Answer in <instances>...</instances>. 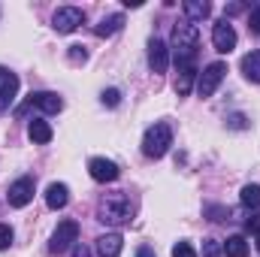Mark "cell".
Masks as SVG:
<instances>
[{"mask_svg":"<svg viewBox=\"0 0 260 257\" xmlns=\"http://www.w3.org/2000/svg\"><path fill=\"white\" fill-rule=\"evenodd\" d=\"M133 218V203L127 194H106L97 206V221L109 224V227H124Z\"/></svg>","mask_w":260,"mask_h":257,"instance_id":"6da1fadb","label":"cell"},{"mask_svg":"<svg viewBox=\"0 0 260 257\" xmlns=\"http://www.w3.org/2000/svg\"><path fill=\"white\" fill-rule=\"evenodd\" d=\"M182 9H185L188 21H203V18H209V12H212V6H209L206 0H185Z\"/></svg>","mask_w":260,"mask_h":257,"instance_id":"e0dca14e","label":"cell"},{"mask_svg":"<svg viewBox=\"0 0 260 257\" xmlns=\"http://www.w3.org/2000/svg\"><path fill=\"white\" fill-rule=\"evenodd\" d=\"M257 251H260V233H257Z\"/></svg>","mask_w":260,"mask_h":257,"instance_id":"d6a6232c","label":"cell"},{"mask_svg":"<svg viewBox=\"0 0 260 257\" xmlns=\"http://www.w3.org/2000/svg\"><path fill=\"white\" fill-rule=\"evenodd\" d=\"M212 46H215V52H221V55H230V52L236 49V30H233V24H230L227 18H221V21L212 27Z\"/></svg>","mask_w":260,"mask_h":257,"instance_id":"8992f818","label":"cell"},{"mask_svg":"<svg viewBox=\"0 0 260 257\" xmlns=\"http://www.w3.org/2000/svg\"><path fill=\"white\" fill-rule=\"evenodd\" d=\"M242 73H245L248 82H257L260 85V52H248L242 58Z\"/></svg>","mask_w":260,"mask_h":257,"instance_id":"d6986e66","label":"cell"},{"mask_svg":"<svg viewBox=\"0 0 260 257\" xmlns=\"http://www.w3.org/2000/svg\"><path fill=\"white\" fill-rule=\"evenodd\" d=\"M67 55H70V61H73V64H85V61H88L85 46H70V52H67Z\"/></svg>","mask_w":260,"mask_h":257,"instance_id":"d4e9b609","label":"cell"},{"mask_svg":"<svg viewBox=\"0 0 260 257\" xmlns=\"http://www.w3.org/2000/svg\"><path fill=\"white\" fill-rule=\"evenodd\" d=\"M230 121H233V127H245V118H242V115H233Z\"/></svg>","mask_w":260,"mask_h":257,"instance_id":"1f68e13d","label":"cell"},{"mask_svg":"<svg viewBox=\"0 0 260 257\" xmlns=\"http://www.w3.org/2000/svg\"><path fill=\"white\" fill-rule=\"evenodd\" d=\"M248 27H251L254 34H260V3L251 9V15H248Z\"/></svg>","mask_w":260,"mask_h":257,"instance_id":"4316f807","label":"cell"},{"mask_svg":"<svg viewBox=\"0 0 260 257\" xmlns=\"http://www.w3.org/2000/svg\"><path fill=\"white\" fill-rule=\"evenodd\" d=\"M197 46H200L197 24H191V21L176 24V30H173V55H176V67H194Z\"/></svg>","mask_w":260,"mask_h":257,"instance_id":"7a4b0ae2","label":"cell"},{"mask_svg":"<svg viewBox=\"0 0 260 257\" xmlns=\"http://www.w3.org/2000/svg\"><path fill=\"white\" fill-rule=\"evenodd\" d=\"M27 106H37V109H43V112L55 115V112H61V109H64V100H61V94H55V91H37V94H30V97H27L24 109H27Z\"/></svg>","mask_w":260,"mask_h":257,"instance_id":"30bf717a","label":"cell"},{"mask_svg":"<svg viewBox=\"0 0 260 257\" xmlns=\"http://www.w3.org/2000/svg\"><path fill=\"white\" fill-rule=\"evenodd\" d=\"M46 203H49V209H64L67 203H70V188H67L64 182H52L46 188Z\"/></svg>","mask_w":260,"mask_h":257,"instance_id":"5bb4252c","label":"cell"},{"mask_svg":"<svg viewBox=\"0 0 260 257\" xmlns=\"http://www.w3.org/2000/svg\"><path fill=\"white\" fill-rule=\"evenodd\" d=\"M239 200H242L245 209H260V185H245Z\"/></svg>","mask_w":260,"mask_h":257,"instance_id":"44dd1931","label":"cell"},{"mask_svg":"<svg viewBox=\"0 0 260 257\" xmlns=\"http://www.w3.org/2000/svg\"><path fill=\"white\" fill-rule=\"evenodd\" d=\"M88 173H91V179H94V182H100V185L115 182V179L121 176V173H118V164H115V160H109V157H91Z\"/></svg>","mask_w":260,"mask_h":257,"instance_id":"9c48e42d","label":"cell"},{"mask_svg":"<svg viewBox=\"0 0 260 257\" xmlns=\"http://www.w3.org/2000/svg\"><path fill=\"white\" fill-rule=\"evenodd\" d=\"M82 21H85V12H82L79 6H61V9L55 12V18H52V27H55L58 34H73Z\"/></svg>","mask_w":260,"mask_h":257,"instance_id":"52a82bcc","label":"cell"},{"mask_svg":"<svg viewBox=\"0 0 260 257\" xmlns=\"http://www.w3.org/2000/svg\"><path fill=\"white\" fill-rule=\"evenodd\" d=\"M79 242V221H73V218H67L58 224V230L52 233V242H49V251L52 254H64L67 248H73Z\"/></svg>","mask_w":260,"mask_h":257,"instance_id":"277c9868","label":"cell"},{"mask_svg":"<svg viewBox=\"0 0 260 257\" xmlns=\"http://www.w3.org/2000/svg\"><path fill=\"white\" fill-rule=\"evenodd\" d=\"M224 12H227V18H230V15H239V12H245V3H227Z\"/></svg>","mask_w":260,"mask_h":257,"instance_id":"f1b7e54d","label":"cell"},{"mask_svg":"<svg viewBox=\"0 0 260 257\" xmlns=\"http://www.w3.org/2000/svg\"><path fill=\"white\" fill-rule=\"evenodd\" d=\"M170 145H173V127L167 124V121H154L151 127L145 130V136H142V154L145 157H164L167 151H170Z\"/></svg>","mask_w":260,"mask_h":257,"instance_id":"3957f363","label":"cell"},{"mask_svg":"<svg viewBox=\"0 0 260 257\" xmlns=\"http://www.w3.org/2000/svg\"><path fill=\"white\" fill-rule=\"evenodd\" d=\"M70 257H91V251H88L82 242H76V245H73V254H70Z\"/></svg>","mask_w":260,"mask_h":257,"instance_id":"f546056e","label":"cell"},{"mask_svg":"<svg viewBox=\"0 0 260 257\" xmlns=\"http://www.w3.org/2000/svg\"><path fill=\"white\" fill-rule=\"evenodd\" d=\"M136 257H154V251H151L148 245H139V248H136Z\"/></svg>","mask_w":260,"mask_h":257,"instance_id":"4dcf8cb0","label":"cell"},{"mask_svg":"<svg viewBox=\"0 0 260 257\" xmlns=\"http://www.w3.org/2000/svg\"><path fill=\"white\" fill-rule=\"evenodd\" d=\"M224 73H227V67L221 64V61L209 64L203 73H200V79H197V94H200V97H212V94L218 91V85H221Z\"/></svg>","mask_w":260,"mask_h":257,"instance_id":"5b68a950","label":"cell"},{"mask_svg":"<svg viewBox=\"0 0 260 257\" xmlns=\"http://www.w3.org/2000/svg\"><path fill=\"white\" fill-rule=\"evenodd\" d=\"M12 245V227L9 224H0V251H6Z\"/></svg>","mask_w":260,"mask_h":257,"instance_id":"484cf974","label":"cell"},{"mask_svg":"<svg viewBox=\"0 0 260 257\" xmlns=\"http://www.w3.org/2000/svg\"><path fill=\"white\" fill-rule=\"evenodd\" d=\"M121 248H124L121 233H106L97 239V254L100 257H121Z\"/></svg>","mask_w":260,"mask_h":257,"instance_id":"4fadbf2b","label":"cell"},{"mask_svg":"<svg viewBox=\"0 0 260 257\" xmlns=\"http://www.w3.org/2000/svg\"><path fill=\"white\" fill-rule=\"evenodd\" d=\"M121 27H124V15L115 12V15H106V18L94 27V34H97V37H112V34H118Z\"/></svg>","mask_w":260,"mask_h":257,"instance_id":"2e32d148","label":"cell"},{"mask_svg":"<svg viewBox=\"0 0 260 257\" xmlns=\"http://www.w3.org/2000/svg\"><path fill=\"white\" fill-rule=\"evenodd\" d=\"M27 136L37 142V145H46V142H52V124L49 121H43V118H34L30 121V127H27Z\"/></svg>","mask_w":260,"mask_h":257,"instance_id":"9a60e30c","label":"cell"},{"mask_svg":"<svg viewBox=\"0 0 260 257\" xmlns=\"http://www.w3.org/2000/svg\"><path fill=\"white\" fill-rule=\"evenodd\" d=\"M6 200H9V206H15V209H24V206L34 200V179H30V176H21V179H15V182L9 185V191H6Z\"/></svg>","mask_w":260,"mask_h":257,"instance_id":"ba28073f","label":"cell"},{"mask_svg":"<svg viewBox=\"0 0 260 257\" xmlns=\"http://www.w3.org/2000/svg\"><path fill=\"white\" fill-rule=\"evenodd\" d=\"M221 254H224V242H218V239L203 242V257H221Z\"/></svg>","mask_w":260,"mask_h":257,"instance_id":"7402d4cb","label":"cell"},{"mask_svg":"<svg viewBox=\"0 0 260 257\" xmlns=\"http://www.w3.org/2000/svg\"><path fill=\"white\" fill-rule=\"evenodd\" d=\"M148 67H151V73H167V67H170V49H167L164 40H151L148 43Z\"/></svg>","mask_w":260,"mask_h":257,"instance_id":"7c38bea8","label":"cell"},{"mask_svg":"<svg viewBox=\"0 0 260 257\" xmlns=\"http://www.w3.org/2000/svg\"><path fill=\"white\" fill-rule=\"evenodd\" d=\"M15 91H18V76L6 67H0V112L9 109V103L15 100Z\"/></svg>","mask_w":260,"mask_h":257,"instance_id":"8fae6325","label":"cell"},{"mask_svg":"<svg viewBox=\"0 0 260 257\" xmlns=\"http://www.w3.org/2000/svg\"><path fill=\"white\" fill-rule=\"evenodd\" d=\"M224 254L227 257H248V242H245V236H230V239L224 242Z\"/></svg>","mask_w":260,"mask_h":257,"instance_id":"ffe728a7","label":"cell"},{"mask_svg":"<svg viewBox=\"0 0 260 257\" xmlns=\"http://www.w3.org/2000/svg\"><path fill=\"white\" fill-rule=\"evenodd\" d=\"M173 257H197V251L191 242H176L173 245Z\"/></svg>","mask_w":260,"mask_h":257,"instance_id":"cb8c5ba5","label":"cell"},{"mask_svg":"<svg viewBox=\"0 0 260 257\" xmlns=\"http://www.w3.org/2000/svg\"><path fill=\"white\" fill-rule=\"evenodd\" d=\"M100 100H103V106H118V103H121V91H118V88H106V91L100 94Z\"/></svg>","mask_w":260,"mask_h":257,"instance_id":"603a6c76","label":"cell"},{"mask_svg":"<svg viewBox=\"0 0 260 257\" xmlns=\"http://www.w3.org/2000/svg\"><path fill=\"white\" fill-rule=\"evenodd\" d=\"M245 230L260 233V212H254V215H248V218H245Z\"/></svg>","mask_w":260,"mask_h":257,"instance_id":"83f0119b","label":"cell"},{"mask_svg":"<svg viewBox=\"0 0 260 257\" xmlns=\"http://www.w3.org/2000/svg\"><path fill=\"white\" fill-rule=\"evenodd\" d=\"M194 76H197V67H179V79H176V94L179 97H188L191 94Z\"/></svg>","mask_w":260,"mask_h":257,"instance_id":"ac0fdd59","label":"cell"}]
</instances>
